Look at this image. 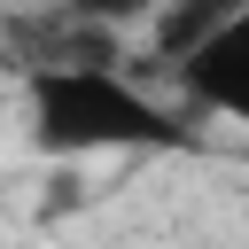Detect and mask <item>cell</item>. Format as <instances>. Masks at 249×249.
Returning a JSON list of instances; mask_svg holds the SVG:
<instances>
[{
	"label": "cell",
	"instance_id": "obj_1",
	"mask_svg": "<svg viewBox=\"0 0 249 249\" xmlns=\"http://www.w3.org/2000/svg\"><path fill=\"white\" fill-rule=\"evenodd\" d=\"M23 140L62 163H101V156L187 148L195 124L179 101H163L117 62H39L23 78Z\"/></svg>",
	"mask_w": 249,
	"mask_h": 249
},
{
	"label": "cell",
	"instance_id": "obj_2",
	"mask_svg": "<svg viewBox=\"0 0 249 249\" xmlns=\"http://www.w3.org/2000/svg\"><path fill=\"white\" fill-rule=\"evenodd\" d=\"M171 78L187 117H218L249 132V0H226L210 23H195L187 47L171 54Z\"/></svg>",
	"mask_w": 249,
	"mask_h": 249
},
{
	"label": "cell",
	"instance_id": "obj_3",
	"mask_svg": "<svg viewBox=\"0 0 249 249\" xmlns=\"http://www.w3.org/2000/svg\"><path fill=\"white\" fill-rule=\"evenodd\" d=\"M62 16H78V23H93V31H124V23L156 16V0H62Z\"/></svg>",
	"mask_w": 249,
	"mask_h": 249
},
{
	"label": "cell",
	"instance_id": "obj_4",
	"mask_svg": "<svg viewBox=\"0 0 249 249\" xmlns=\"http://www.w3.org/2000/svg\"><path fill=\"white\" fill-rule=\"evenodd\" d=\"M0 117H8V101H0Z\"/></svg>",
	"mask_w": 249,
	"mask_h": 249
}]
</instances>
